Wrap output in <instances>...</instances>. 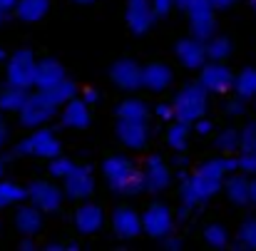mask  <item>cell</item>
<instances>
[{
  "instance_id": "1",
  "label": "cell",
  "mask_w": 256,
  "mask_h": 251,
  "mask_svg": "<svg viewBox=\"0 0 256 251\" xmlns=\"http://www.w3.org/2000/svg\"><path fill=\"white\" fill-rule=\"evenodd\" d=\"M102 174L107 179V186L120 196H132L144 192L142 186V172L134 167V162L124 154H110L102 162Z\"/></svg>"
},
{
  "instance_id": "2",
  "label": "cell",
  "mask_w": 256,
  "mask_h": 251,
  "mask_svg": "<svg viewBox=\"0 0 256 251\" xmlns=\"http://www.w3.org/2000/svg\"><path fill=\"white\" fill-rule=\"evenodd\" d=\"M206 97H209V92L199 82H186L174 94V100H172L174 120H176V122H184V124H192L194 120L204 117L206 104H209Z\"/></svg>"
},
{
  "instance_id": "3",
  "label": "cell",
  "mask_w": 256,
  "mask_h": 251,
  "mask_svg": "<svg viewBox=\"0 0 256 251\" xmlns=\"http://www.w3.org/2000/svg\"><path fill=\"white\" fill-rule=\"evenodd\" d=\"M62 152V144L58 134L48 127H32V132L15 144V154L20 157H38V160H52Z\"/></svg>"
},
{
  "instance_id": "4",
  "label": "cell",
  "mask_w": 256,
  "mask_h": 251,
  "mask_svg": "<svg viewBox=\"0 0 256 251\" xmlns=\"http://www.w3.org/2000/svg\"><path fill=\"white\" fill-rule=\"evenodd\" d=\"M58 110H60V104L50 97L48 90H38V92H32V94L28 92V100H25L22 110L18 112V114H20V124L28 127V130L40 127V124L50 122V120L58 114Z\"/></svg>"
},
{
  "instance_id": "5",
  "label": "cell",
  "mask_w": 256,
  "mask_h": 251,
  "mask_svg": "<svg viewBox=\"0 0 256 251\" xmlns=\"http://www.w3.org/2000/svg\"><path fill=\"white\" fill-rule=\"evenodd\" d=\"M222 182H224V179H212V176H206V174H202V172L189 174V176L182 182V189H179L182 204L196 209L199 204L209 202V199L222 189Z\"/></svg>"
},
{
  "instance_id": "6",
  "label": "cell",
  "mask_w": 256,
  "mask_h": 251,
  "mask_svg": "<svg viewBox=\"0 0 256 251\" xmlns=\"http://www.w3.org/2000/svg\"><path fill=\"white\" fill-rule=\"evenodd\" d=\"M35 55L32 50H15L10 58H8V84L12 87H22V90H30L35 82Z\"/></svg>"
},
{
  "instance_id": "7",
  "label": "cell",
  "mask_w": 256,
  "mask_h": 251,
  "mask_svg": "<svg viewBox=\"0 0 256 251\" xmlns=\"http://www.w3.org/2000/svg\"><path fill=\"white\" fill-rule=\"evenodd\" d=\"M140 219H142V232H144L147 236H152V239H164L167 234H172V229H174V214H172L170 206L162 204V202L150 204V206L140 214Z\"/></svg>"
},
{
  "instance_id": "8",
  "label": "cell",
  "mask_w": 256,
  "mask_h": 251,
  "mask_svg": "<svg viewBox=\"0 0 256 251\" xmlns=\"http://www.w3.org/2000/svg\"><path fill=\"white\" fill-rule=\"evenodd\" d=\"M202 75H199V84L212 92V94H226L232 87H234V72L224 65V62H204L202 68Z\"/></svg>"
},
{
  "instance_id": "9",
  "label": "cell",
  "mask_w": 256,
  "mask_h": 251,
  "mask_svg": "<svg viewBox=\"0 0 256 251\" xmlns=\"http://www.w3.org/2000/svg\"><path fill=\"white\" fill-rule=\"evenodd\" d=\"M25 192H28L30 204H35L40 212H58L62 206V199H65L62 189L55 186L52 182H45V179H38V182L28 184Z\"/></svg>"
},
{
  "instance_id": "10",
  "label": "cell",
  "mask_w": 256,
  "mask_h": 251,
  "mask_svg": "<svg viewBox=\"0 0 256 251\" xmlns=\"http://www.w3.org/2000/svg\"><path fill=\"white\" fill-rule=\"evenodd\" d=\"M170 184H172V169H170V164H167L160 154L147 157L144 169H142V186H144V192L162 194Z\"/></svg>"
},
{
  "instance_id": "11",
  "label": "cell",
  "mask_w": 256,
  "mask_h": 251,
  "mask_svg": "<svg viewBox=\"0 0 256 251\" xmlns=\"http://www.w3.org/2000/svg\"><path fill=\"white\" fill-rule=\"evenodd\" d=\"M62 194L68 199H75V202H82L90 199L92 192H94V179H92V169L87 164H75L72 172L62 179Z\"/></svg>"
},
{
  "instance_id": "12",
  "label": "cell",
  "mask_w": 256,
  "mask_h": 251,
  "mask_svg": "<svg viewBox=\"0 0 256 251\" xmlns=\"http://www.w3.org/2000/svg\"><path fill=\"white\" fill-rule=\"evenodd\" d=\"M114 134L127 150L137 152V150H144L147 142H150V124L147 122H132V120H117Z\"/></svg>"
},
{
  "instance_id": "13",
  "label": "cell",
  "mask_w": 256,
  "mask_h": 251,
  "mask_svg": "<svg viewBox=\"0 0 256 251\" xmlns=\"http://www.w3.org/2000/svg\"><path fill=\"white\" fill-rule=\"evenodd\" d=\"M72 224H75V229H78L82 236H92V234H97V232L104 226V212H102L100 204L82 199V204L75 209Z\"/></svg>"
},
{
  "instance_id": "14",
  "label": "cell",
  "mask_w": 256,
  "mask_h": 251,
  "mask_svg": "<svg viewBox=\"0 0 256 251\" xmlns=\"http://www.w3.org/2000/svg\"><path fill=\"white\" fill-rule=\"evenodd\" d=\"M112 232L117 239H137L142 234V219L132 206H117L112 212Z\"/></svg>"
},
{
  "instance_id": "15",
  "label": "cell",
  "mask_w": 256,
  "mask_h": 251,
  "mask_svg": "<svg viewBox=\"0 0 256 251\" xmlns=\"http://www.w3.org/2000/svg\"><path fill=\"white\" fill-rule=\"evenodd\" d=\"M124 18H127V28H130L134 35H144V32L154 25V20H157V15H154L150 0H127V12H124Z\"/></svg>"
},
{
  "instance_id": "16",
  "label": "cell",
  "mask_w": 256,
  "mask_h": 251,
  "mask_svg": "<svg viewBox=\"0 0 256 251\" xmlns=\"http://www.w3.org/2000/svg\"><path fill=\"white\" fill-rule=\"evenodd\" d=\"M110 78H112V82L117 84L120 90L134 92V90L142 87V68H140L134 60L122 58V60H117V62L110 68Z\"/></svg>"
},
{
  "instance_id": "17",
  "label": "cell",
  "mask_w": 256,
  "mask_h": 251,
  "mask_svg": "<svg viewBox=\"0 0 256 251\" xmlns=\"http://www.w3.org/2000/svg\"><path fill=\"white\" fill-rule=\"evenodd\" d=\"M174 52H176V60L182 62V68H186V70H199L206 62L204 40H196V38H182V40H176Z\"/></svg>"
},
{
  "instance_id": "18",
  "label": "cell",
  "mask_w": 256,
  "mask_h": 251,
  "mask_svg": "<svg viewBox=\"0 0 256 251\" xmlns=\"http://www.w3.org/2000/svg\"><path fill=\"white\" fill-rule=\"evenodd\" d=\"M60 124L68 130H85L90 127V104H85L80 97H72L62 104Z\"/></svg>"
},
{
  "instance_id": "19",
  "label": "cell",
  "mask_w": 256,
  "mask_h": 251,
  "mask_svg": "<svg viewBox=\"0 0 256 251\" xmlns=\"http://www.w3.org/2000/svg\"><path fill=\"white\" fill-rule=\"evenodd\" d=\"M172 80H174V72L164 62H150L142 68V87L150 92H164Z\"/></svg>"
},
{
  "instance_id": "20",
  "label": "cell",
  "mask_w": 256,
  "mask_h": 251,
  "mask_svg": "<svg viewBox=\"0 0 256 251\" xmlns=\"http://www.w3.org/2000/svg\"><path fill=\"white\" fill-rule=\"evenodd\" d=\"M65 80V68L52 60V58H45V60H38L35 62V82L32 87L38 90H48V87H55L58 82Z\"/></svg>"
},
{
  "instance_id": "21",
  "label": "cell",
  "mask_w": 256,
  "mask_h": 251,
  "mask_svg": "<svg viewBox=\"0 0 256 251\" xmlns=\"http://www.w3.org/2000/svg\"><path fill=\"white\" fill-rule=\"evenodd\" d=\"M189 28H192V38L196 40H209L216 30V22H214V12H212V5H204V8H196V10H189Z\"/></svg>"
},
{
  "instance_id": "22",
  "label": "cell",
  "mask_w": 256,
  "mask_h": 251,
  "mask_svg": "<svg viewBox=\"0 0 256 251\" xmlns=\"http://www.w3.org/2000/svg\"><path fill=\"white\" fill-rule=\"evenodd\" d=\"M15 229L22 236H35L42 229V212L35 204H25L15 212Z\"/></svg>"
},
{
  "instance_id": "23",
  "label": "cell",
  "mask_w": 256,
  "mask_h": 251,
  "mask_svg": "<svg viewBox=\"0 0 256 251\" xmlns=\"http://www.w3.org/2000/svg\"><path fill=\"white\" fill-rule=\"evenodd\" d=\"M222 186L226 189V196L232 204L236 206H246L249 204V186H252V179L249 174H232V176H224Z\"/></svg>"
},
{
  "instance_id": "24",
  "label": "cell",
  "mask_w": 256,
  "mask_h": 251,
  "mask_svg": "<svg viewBox=\"0 0 256 251\" xmlns=\"http://www.w3.org/2000/svg\"><path fill=\"white\" fill-rule=\"evenodd\" d=\"M12 10H15L18 20H22V22H38V20H42L48 15L50 0H15Z\"/></svg>"
},
{
  "instance_id": "25",
  "label": "cell",
  "mask_w": 256,
  "mask_h": 251,
  "mask_svg": "<svg viewBox=\"0 0 256 251\" xmlns=\"http://www.w3.org/2000/svg\"><path fill=\"white\" fill-rule=\"evenodd\" d=\"M117 120H132V122H147L150 117V107L140 100V97H127L117 104Z\"/></svg>"
},
{
  "instance_id": "26",
  "label": "cell",
  "mask_w": 256,
  "mask_h": 251,
  "mask_svg": "<svg viewBox=\"0 0 256 251\" xmlns=\"http://www.w3.org/2000/svg\"><path fill=\"white\" fill-rule=\"evenodd\" d=\"M25 100H28V90L8 84L5 90H0V112H20Z\"/></svg>"
},
{
  "instance_id": "27",
  "label": "cell",
  "mask_w": 256,
  "mask_h": 251,
  "mask_svg": "<svg viewBox=\"0 0 256 251\" xmlns=\"http://www.w3.org/2000/svg\"><path fill=\"white\" fill-rule=\"evenodd\" d=\"M242 100H254L256 97V68H244L239 75H234V87H232Z\"/></svg>"
},
{
  "instance_id": "28",
  "label": "cell",
  "mask_w": 256,
  "mask_h": 251,
  "mask_svg": "<svg viewBox=\"0 0 256 251\" xmlns=\"http://www.w3.org/2000/svg\"><path fill=\"white\" fill-rule=\"evenodd\" d=\"M164 140H167V147H170L172 152H184L189 147V124L174 120L170 127H167Z\"/></svg>"
},
{
  "instance_id": "29",
  "label": "cell",
  "mask_w": 256,
  "mask_h": 251,
  "mask_svg": "<svg viewBox=\"0 0 256 251\" xmlns=\"http://www.w3.org/2000/svg\"><path fill=\"white\" fill-rule=\"evenodd\" d=\"M204 48H206V60H216V62H224L232 55V50H234L232 40L222 38V35H216V38L212 35L209 40H204Z\"/></svg>"
},
{
  "instance_id": "30",
  "label": "cell",
  "mask_w": 256,
  "mask_h": 251,
  "mask_svg": "<svg viewBox=\"0 0 256 251\" xmlns=\"http://www.w3.org/2000/svg\"><path fill=\"white\" fill-rule=\"evenodd\" d=\"M214 150L222 154H234L239 150V130H234V127L219 130L214 137Z\"/></svg>"
},
{
  "instance_id": "31",
  "label": "cell",
  "mask_w": 256,
  "mask_h": 251,
  "mask_svg": "<svg viewBox=\"0 0 256 251\" xmlns=\"http://www.w3.org/2000/svg\"><path fill=\"white\" fill-rule=\"evenodd\" d=\"M204 244L212 249H226L229 246V232L222 224H206L204 226Z\"/></svg>"
},
{
  "instance_id": "32",
  "label": "cell",
  "mask_w": 256,
  "mask_h": 251,
  "mask_svg": "<svg viewBox=\"0 0 256 251\" xmlns=\"http://www.w3.org/2000/svg\"><path fill=\"white\" fill-rule=\"evenodd\" d=\"M28 199L25 186L15 184V182H0V206H10V204H20Z\"/></svg>"
},
{
  "instance_id": "33",
  "label": "cell",
  "mask_w": 256,
  "mask_h": 251,
  "mask_svg": "<svg viewBox=\"0 0 256 251\" xmlns=\"http://www.w3.org/2000/svg\"><path fill=\"white\" fill-rule=\"evenodd\" d=\"M234 249L256 251V219H246V222L239 226V234H236V244H234Z\"/></svg>"
},
{
  "instance_id": "34",
  "label": "cell",
  "mask_w": 256,
  "mask_h": 251,
  "mask_svg": "<svg viewBox=\"0 0 256 251\" xmlns=\"http://www.w3.org/2000/svg\"><path fill=\"white\" fill-rule=\"evenodd\" d=\"M48 92H50V97H52V100H55V102L62 107L68 100H72V97L78 94V84L72 82V80H68V78H65L62 82H58L55 87H48Z\"/></svg>"
},
{
  "instance_id": "35",
  "label": "cell",
  "mask_w": 256,
  "mask_h": 251,
  "mask_svg": "<svg viewBox=\"0 0 256 251\" xmlns=\"http://www.w3.org/2000/svg\"><path fill=\"white\" fill-rule=\"evenodd\" d=\"M72 167H75V162H72L70 157H62V154L48 160V172H50L55 179H65V176L72 172Z\"/></svg>"
},
{
  "instance_id": "36",
  "label": "cell",
  "mask_w": 256,
  "mask_h": 251,
  "mask_svg": "<svg viewBox=\"0 0 256 251\" xmlns=\"http://www.w3.org/2000/svg\"><path fill=\"white\" fill-rule=\"evenodd\" d=\"M239 147L256 152V120L254 122H246V124L239 130Z\"/></svg>"
},
{
  "instance_id": "37",
  "label": "cell",
  "mask_w": 256,
  "mask_h": 251,
  "mask_svg": "<svg viewBox=\"0 0 256 251\" xmlns=\"http://www.w3.org/2000/svg\"><path fill=\"white\" fill-rule=\"evenodd\" d=\"M236 169L244 174H256V152L242 150V154L236 157Z\"/></svg>"
},
{
  "instance_id": "38",
  "label": "cell",
  "mask_w": 256,
  "mask_h": 251,
  "mask_svg": "<svg viewBox=\"0 0 256 251\" xmlns=\"http://www.w3.org/2000/svg\"><path fill=\"white\" fill-rule=\"evenodd\" d=\"M192 127H194V134H196V137H209V134L214 132V122H212V120H206V117L194 120V122H192Z\"/></svg>"
},
{
  "instance_id": "39",
  "label": "cell",
  "mask_w": 256,
  "mask_h": 251,
  "mask_svg": "<svg viewBox=\"0 0 256 251\" xmlns=\"http://www.w3.org/2000/svg\"><path fill=\"white\" fill-rule=\"evenodd\" d=\"M244 110H246V100H242L239 94H236V97H232V100L226 102V112H229L232 117H242V114H244Z\"/></svg>"
},
{
  "instance_id": "40",
  "label": "cell",
  "mask_w": 256,
  "mask_h": 251,
  "mask_svg": "<svg viewBox=\"0 0 256 251\" xmlns=\"http://www.w3.org/2000/svg\"><path fill=\"white\" fill-rule=\"evenodd\" d=\"M154 117H157L160 122H172V120H174V110H172V102H160V104L154 107Z\"/></svg>"
},
{
  "instance_id": "41",
  "label": "cell",
  "mask_w": 256,
  "mask_h": 251,
  "mask_svg": "<svg viewBox=\"0 0 256 251\" xmlns=\"http://www.w3.org/2000/svg\"><path fill=\"white\" fill-rule=\"evenodd\" d=\"M150 2H152V10H154V15H157V18L170 15L172 8H174V0H150Z\"/></svg>"
},
{
  "instance_id": "42",
  "label": "cell",
  "mask_w": 256,
  "mask_h": 251,
  "mask_svg": "<svg viewBox=\"0 0 256 251\" xmlns=\"http://www.w3.org/2000/svg\"><path fill=\"white\" fill-rule=\"evenodd\" d=\"M80 100H82L85 104H97V102H100V92H97V90H92V87H85Z\"/></svg>"
},
{
  "instance_id": "43",
  "label": "cell",
  "mask_w": 256,
  "mask_h": 251,
  "mask_svg": "<svg viewBox=\"0 0 256 251\" xmlns=\"http://www.w3.org/2000/svg\"><path fill=\"white\" fill-rule=\"evenodd\" d=\"M192 212H194V209H192V206H186V204H182V209H179V212H176V216H174V219H176V222H179V224H184V222H186V219H189V216H192Z\"/></svg>"
},
{
  "instance_id": "44",
  "label": "cell",
  "mask_w": 256,
  "mask_h": 251,
  "mask_svg": "<svg viewBox=\"0 0 256 251\" xmlns=\"http://www.w3.org/2000/svg\"><path fill=\"white\" fill-rule=\"evenodd\" d=\"M236 0H209V5L214 8V10H226V8H232Z\"/></svg>"
},
{
  "instance_id": "45",
  "label": "cell",
  "mask_w": 256,
  "mask_h": 251,
  "mask_svg": "<svg viewBox=\"0 0 256 251\" xmlns=\"http://www.w3.org/2000/svg\"><path fill=\"white\" fill-rule=\"evenodd\" d=\"M164 239H167V242H164V246H167V249H182V239H176V236H170V234H167Z\"/></svg>"
},
{
  "instance_id": "46",
  "label": "cell",
  "mask_w": 256,
  "mask_h": 251,
  "mask_svg": "<svg viewBox=\"0 0 256 251\" xmlns=\"http://www.w3.org/2000/svg\"><path fill=\"white\" fill-rule=\"evenodd\" d=\"M5 140H8V130H5V122H2V114H0V150H2Z\"/></svg>"
},
{
  "instance_id": "47",
  "label": "cell",
  "mask_w": 256,
  "mask_h": 251,
  "mask_svg": "<svg viewBox=\"0 0 256 251\" xmlns=\"http://www.w3.org/2000/svg\"><path fill=\"white\" fill-rule=\"evenodd\" d=\"M249 204L256 206V179H252V186H249Z\"/></svg>"
},
{
  "instance_id": "48",
  "label": "cell",
  "mask_w": 256,
  "mask_h": 251,
  "mask_svg": "<svg viewBox=\"0 0 256 251\" xmlns=\"http://www.w3.org/2000/svg\"><path fill=\"white\" fill-rule=\"evenodd\" d=\"M12 5H15V0H0V10H2V12L12 10Z\"/></svg>"
},
{
  "instance_id": "49",
  "label": "cell",
  "mask_w": 256,
  "mask_h": 251,
  "mask_svg": "<svg viewBox=\"0 0 256 251\" xmlns=\"http://www.w3.org/2000/svg\"><path fill=\"white\" fill-rule=\"evenodd\" d=\"M174 164H176V167H186V157H184V154L179 152V154L174 157Z\"/></svg>"
},
{
  "instance_id": "50",
  "label": "cell",
  "mask_w": 256,
  "mask_h": 251,
  "mask_svg": "<svg viewBox=\"0 0 256 251\" xmlns=\"http://www.w3.org/2000/svg\"><path fill=\"white\" fill-rule=\"evenodd\" d=\"M20 249H25V251L35 249V242H30V239H25V242H22V244H20Z\"/></svg>"
},
{
  "instance_id": "51",
  "label": "cell",
  "mask_w": 256,
  "mask_h": 251,
  "mask_svg": "<svg viewBox=\"0 0 256 251\" xmlns=\"http://www.w3.org/2000/svg\"><path fill=\"white\" fill-rule=\"evenodd\" d=\"M186 176H189V172H186V169H179V172H176V179H179V182H184Z\"/></svg>"
},
{
  "instance_id": "52",
  "label": "cell",
  "mask_w": 256,
  "mask_h": 251,
  "mask_svg": "<svg viewBox=\"0 0 256 251\" xmlns=\"http://www.w3.org/2000/svg\"><path fill=\"white\" fill-rule=\"evenodd\" d=\"M174 5H176V8H179V10H184V8H186V5H189V0H174Z\"/></svg>"
},
{
  "instance_id": "53",
  "label": "cell",
  "mask_w": 256,
  "mask_h": 251,
  "mask_svg": "<svg viewBox=\"0 0 256 251\" xmlns=\"http://www.w3.org/2000/svg\"><path fill=\"white\" fill-rule=\"evenodd\" d=\"M2 60H8V52H5V50L0 48V62H2Z\"/></svg>"
},
{
  "instance_id": "54",
  "label": "cell",
  "mask_w": 256,
  "mask_h": 251,
  "mask_svg": "<svg viewBox=\"0 0 256 251\" xmlns=\"http://www.w3.org/2000/svg\"><path fill=\"white\" fill-rule=\"evenodd\" d=\"M75 2H80V5H90V2H94V0H75Z\"/></svg>"
},
{
  "instance_id": "55",
  "label": "cell",
  "mask_w": 256,
  "mask_h": 251,
  "mask_svg": "<svg viewBox=\"0 0 256 251\" xmlns=\"http://www.w3.org/2000/svg\"><path fill=\"white\" fill-rule=\"evenodd\" d=\"M249 8H252V10L256 12V0H249Z\"/></svg>"
},
{
  "instance_id": "56",
  "label": "cell",
  "mask_w": 256,
  "mask_h": 251,
  "mask_svg": "<svg viewBox=\"0 0 256 251\" xmlns=\"http://www.w3.org/2000/svg\"><path fill=\"white\" fill-rule=\"evenodd\" d=\"M2 169H5V164H2V160H0V176H2Z\"/></svg>"
},
{
  "instance_id": "57",
  "label": "cell",
  "mask_w": 256,
  "mask_h": 251,
  "mask_svg": "<svg viewBox=\"0 0 256 251\" xmlns=\"http://www.w3.org/2000/svg\"><path fill=\"white\" fill-rule=\"evenodd\" d=\"M2 18H5V12H2V10H0V22H2Z\"/></svg>"
},
{
  "instance_id": "58",
  "label": "cell",
  "mask_w": 256,
  "mask_h": 251,
  "mask_svg": "<svg viewBox=\"0 0 256 251\" xmlns=\"http://www.w3.org/2000/svg\"><path fill=\"white\" fill-rule=\"evenodd\" d=\"M0 209H2V206H0Z\"/></svg>"
}]
</instances>
